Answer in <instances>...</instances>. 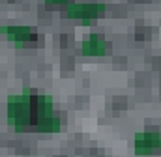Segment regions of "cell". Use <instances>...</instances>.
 Listing matches in <instances>:
<instances>
[{"mask_svg": "<svg viewBox=\"0 0 161 157\" xmlns=\"http://www.w3.org/2000/svg\"><path fill=\"white\" fill-rule=\"evenodd\" d=\"M36 97L28 90L8 97V122L15 131H25L30 125L36 127Z\"/></svg>", "mask_w": 161, "mask_h": 157, "instance_id": "6da1fadb", "label": "cell"}, {"mask_svg": "<svg viewBox=\"0 0 161 157\" xmlns=\"http://www.w3.org/2000/svg\"><path fill=\"white\" fill-rule=\"evenodd\" d=\"M36 129L43 133H58L60 131V118L54 112V105L51 95L43 94L36 97Z\"/></svg>", "mask_w": 161, "mask_h": 157, "instance_id": "7a4b0ae2", "label": "cell"}, {"mask_svg": "<svg viewBox=\"0 0 161 157\" xmlns=\"http://www.w3.org/2000/svg\"><path fill=\"white\" fill-rule=\"evenodd\" d=\"M105 13V4L103 2H69L66 6V15L69 19L82 21L84 24L94 23Z\"/></svg>", "mask_w": 161, "mask_h": 157, "instance_id": "3957f363", "label": "cell"}, {"mask_svg": "<svg viewBox=\"0 0 161 157\" xmlns=\"http://www.w3.org/2000/svg\"><path fill=\"white\" fill-rule=\"evenodd\" d=\"M133 150L137 155L156 154L161 150V135L159 133H139L133 138Z\"/></svg>", "mask_w": 161, "mask_h": 157, "instance_id": "277c9868", "label": "cell"}, {"mask_svg": "<svg viewBox=\"0 0 161 157\" xmlns=\"http://www.w3.org/2000/svg\"><path fill=\"white\" fill-rule=\"evenodd\" d=\"M0 34H2V38H6L17 47L36 38V30L30 26H0Z\"/></svg>", "mask_w": 161, "mask_h": 157, "instance_id": "5b68a950", "label": "cell"}, {"mask_svg": "<svg viewBox=\"0 0 161 157\" xmlns=\"http://www.w3.org/2000/svg\"><path fill=\"white\" fill-rule=\"evenodd\" d=\"M109 51H111V45L99 34H90L80 45V52L84 56H105Z\"/></svg>", "mask_w": 161, "mask_h": 157, "instance_id": "8992f818", "label": "cell"}, {"mask_svg": "<svg viewBox=\"0 0 161 157\" xmlns=\"http://www.w3.org/2000/svg\"><path fill=\"white\" fill-rule=\"evenodd\" d=\"M64 2H68V0H45L47 6H58V4H64Z\"/></svg>", "mask_w": 161, "mask_h": 157, "instance_id": "52a82bcc", "label": "cell"}]
</instances>
